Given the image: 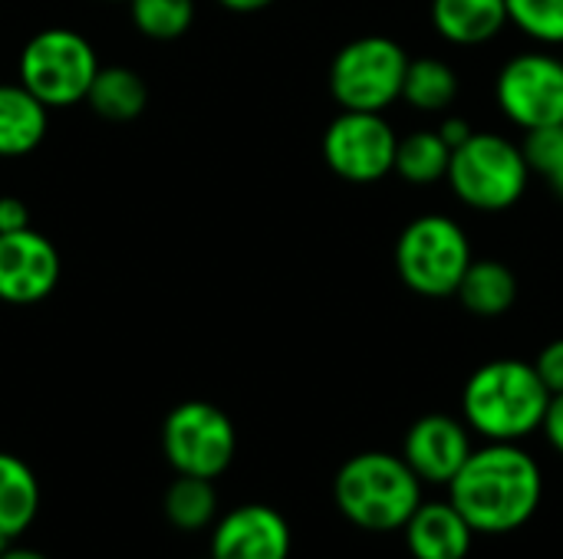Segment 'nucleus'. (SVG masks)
I'll use <instances>...</instances> for the list:
<instances>
[{
	"instance_id": "1",
	"label": "nucleus",
	"mask_w": 563,
	"mask_h": 559,
	"mask_svg": "<svg viewBox=\"0 0 563 559\" xmlns=\"http://www.w3.org/2000/svg\"><path fill=\"white\" fill-rule=\"evenodd\" d=\"M544 497V474L518 441L475 448L449 481V501L475 534H511L525 527Z\"/></svg>"
},
{
	"instance_id": "2",
	"label": "nucleus",
	"mask_w": 563,
	"mask_h": 559,
	"mask_svg": "<svg viewBox=\"0 0 563 559\" xmlns=\"http://www.w3.org/2000/svg\"><path fill=\"white\" fill-rule=\"evenodd\" d=\"M551 392L534 362L492 359L462 389V418L485 441H521L544 425Z\"/></svg>"
},
{
	"instance_id": "3",
	"label": "nucleus",
	"mask_w": 563,
	"mask_h": 559,
	"mask_svg": "<svg viewBox=\"0 0 563 559\" xmlns=\"http://www.w3.org/2000/svg\"><path fill=\"white\" fill-rule=\"evenodd\" d=\"M340 514L373 534L402 530L422 504V481L402 455L363 451L343 461L333 478Z\"/></svg>"
},
{
	"instance_id": "4",
	"label": "nucleus",
	"mask_w": 563,
	"mask_h": 559,
	"mask_svg": "<svg viewBox=\"0 0 563 559\" xmlns=\"http://www.w3.org/2000/svg\"><path fill=\"white\" fill-rule=\"evenodd\" d=\"M531 178L534 175L521 142L501 132L475 128L468 142L452 148L445 185L465 208L482 214H501L525 198Z\"/></svg>"
},
{
	"instance_id": "5",
	"label": "nucleus",
	"mask_w": 563,
	"mask_h": 559,
	"mask_svg": "<svg viewBox=\"0 0 563 559\" xmlns=\"http://www.w3.org/2000/svg\"><path fill=\"white\" fill-rule=\"evenodd\" d=\"M472 260L475 254H472L468 231L442 211L412 217L399 231L396 250H393L399 280L416 297H426V300L455 297Z\"/></svg>"
},
{
	"instance_id": "6",
	"label": "nucleus",
	"mask_w": 563,
	"mask_h": 559,
	"mask_svg": "<svg viewBox=\"0 0 563 559\" xmlns=\"http://www.w3.org/2000/svg\"><path fill=\"white\" fill-rule=\"evenodd\" d=\"M99 69L96 46L73 26L36 30L16 56V79L49 109L86 102Z\"/></svg>"
},
{
	"instance_id": "7",
	"label": "nucleus",
	"mask_w": 563,
	"mask_h": 559,
	"mask_svg": "<svg viewBox=\"0 0 563 559\" xmlns=\"http://www.w3.org/2000/svg\"><path fill=\"white\" fill-rule=\"evenodd\" d=\"M409 53L399 40L386 33H366L336 49L330 63V96L340 109L353 112H386L402 99V82L409 69Z\"/></svg>"
},
{
	"instance_id": "8",
	"label": "nucleus",
	"mask_w": 563,
	"mask_h": 559,
	"mask_svg": "<svg viewBox=\"0 0 563 559\" xmlns=\"http://www.w3.org/2000/svg\"><path fill=\"white\" fill-rule=\"evenodd\" d=\"M162 451L175 474L214 481L238 455V432L228 412L205 399H188L165 415Z\"/></svg>"
},
{
	"instance_id": "9",
	"label": "nucleus",
	"mask_w": 563,
	"mask_h": 559,
	"mask_svg": "<svg viewBox=\"0 0 563 559\" xmlns=\"http://www.w3.org/2000/svg\"><path fill=\"white\" fill-rule=\"evenodd\" d=\"M495 102L525 135L563 125V56L548 46L515 53L495 76Z\"/></svg>"
},
{
	"instance_id": "10",
	"label": "nucleus",
	"mask_w": 563,
	"mask_h": 559,
	"mask_svg": "<svg viewBox=\"0 0 563 559\" xmlns=\"http://www.w3.org/2000/svg\"><path fill=\"white\" fill-rule=\"evenodd\" d=\"M399 132L383 112L340 109L323 128V161L350 185H376L396 168Z\"/></svg>"
},
{
	"instance_id": "11",
	"label": "nucleus",
	"mask_w": 563,
	"mask_h": 559,
	"mask_svg": "<svg viewBox=\"0 0 563 559\" xmlns=\"http://www.w3.org/2000/svg\"><path fill=\"white\" fill-rule=\"evenodd\" d=\"M63 260L56 244L36 227L0 234V303L36 306L59 287Z\"/></svg>"
},
{
	"instance_id": "12",
	"label": "nucleus",
	"mask_w": 563,
	"mask_h": 559,
	"mask_svg": "<svg viewBox=\"0 0 563 559\" xmlns=\"http://www.w3.org/2000/svg\"><path fill=\"white\" fill-rule=\"evenodd\" d=\"M472 428L455 415H422L409 425L402 438V458L419 474V481L445 484L462 471L472 455Z\"/></svg>"
},
{
	"instance_id": "13",
	"label": "nucleus",
	"mask_w": 563,
	"mask_h": 559,
	"mask_svg": "<svg viewBox=\"0 0 563 559\" xmlns=\"http://www.w3.org/2000/svg\"><path fill=\"white\" fill-rule=\"evenodd\" d=\"M211 559H290V524L267 504H241L214 521Z\"/></svg>"
},
{
	"instance_id": "14",
	"label": "nucleus",
	"mask_w": 563,
	"mask_h": 559,
	"mask_svg": "<svg viewBox=\"0 0 563 559\" xmlns=\"http://www.w3.org/2000/svg\"><path fill=\"white\" fill-rule=\"evenodd\" d=\"M402 530L406 547L416 559H465L475 540L472 524L459 514L452 501L419 504Z\"/></svg>"
},
{
	"instance_id": "15",
	"label": "nucleus",
	"mask_w": 563,
	"mask_h": 559,
	"mask_svg": "<svg viewBox=\"0 0 563 559\" xmlns=\"http://www.w3.org/2000/svg\"><path fill=\"white\" fill-rule=\"evenodd\" d=\"M429 16L432 30L462 49L485 46L511 26L505 0H432Z\"/></svg>"
},
{
	"instance_id": "16",
	"label": "nucleus",
	"mask_w": 563,
	"mask_h": 559,
	"mask_svg": "<svg viewBox=\"0 0 563 559\" xmlns=\"http://www.w3.org/2000/svg\"><path fill=\"white\" fill-rule=\"evenodd\" d=\"M49 105H43L20 79L0 82V158H23L49 135Z\"/></svg>"
},
{
	"instance_id": "17",
	"label": "nucleus",
	"mask_w": 563,
	"mask_h": 559,
	"mask_svg": "<svg viewBox=\"0 0 563 559\" xmlns=\"http://www.w3.org/2000/svg\"><path fill=\"white\" fill-rule=\"evenodd\" d=\"M459 303L478 320H498L518 303V277L498 257H475L459 283Z\"/></svg>"
},
{
	"instance_id": "18",
	"label": "nucleus",
	"mask_w": 563,
	"mask_h": 559,
	"mask_svg": "<svg viewBox=\"0 0 563 559\" xmlns=\"http://www.w3.org/2000/svg\"><path fill=\"white\" fill-rule=\"evenodd\" d=\"M40 514V481L33 468L10 455L0 451V534L7 540L23 537Z\"/></svg>"
},
{
	"instance_id": "19",
	"label": "nucleus",
	"mask_w": 563,
	"mask_h": 559,
	"mask_svg": "<svg viewBox=\"0 0 563 559\" xmlns=\"http://www.w3.org/2000/svg\"><path fill=\"white\" fill-rule=\"evenodd\" d=\"M462 79L452 63L439 56H412L402 82V102L422 115H442L455 105Z\"/></svg>"
},
{
	"instance_id": "20",
	"label": "nucleus",
	"mask_w": 563,
	"mask_h": 559,
	"mask_svg": "<svg viewBox=\"0 0 563 559\" xmlns=\"http://www.w3.org/2000/svg\"><path fill=\"white\" fill-rule=\"evenodd\" d=\"M86 105L106 122H132L148 105V86L129 66H102L86 92Z\"/></svg>"
},
{
	"instance_id": "21",
	"label": "nucleus",
	"mask_w": 563,
	"mask_h": 559,
	"mask_svg": "<svg viewBox=\"0 0 563 559\" xmlns=\"http://www.w3.org/2000/svg\"><path fill=\"white\" fill-rule=\"evenodd\" d=\"M449 161H452V148L445 145L439 128H416L409 135H399L393 175H399L406 185L429 188L445 181Z\"/></svg>"
},
{
	"instance_id": "22",
	"label": "nucleus",
	"mask_w": 563,
	"mask_h": 559,
	"mask_svg": "<svg viewBox=\"0 0 563 559\" xmlns=\"http://www.w3.org/2000/svg\"><path fill=\"white\" fill-rule=\"evenodd\" d=\"M165 517L175 530H185V534L214 527V521H218L214 481L175 474V481L165 491Z\"/></svg>"
},
{
	"instance_id": "23",
	"label": "nucleus",
	"mask_w": 563,
	"mask_h": 559,
	"mask_svg": "<svg viewBox=\"0 0 563 559\" xmlns=\"http://www.w3.org/2000/svg\"><path fill=\"white\" fill-rule=\"evenodd\" d=\"M132 26L155 43L181 40L195 23V0H129Z\"/></svg>"
},
{
	"instance_id": "24",
	"label": "nucleus",
	"mask_w": 563,
	"mask_h": 559,
	"mask_svg": "<svg viewBox=\"0 0 563 559\" xmlns=\"http://www.w3.org/2000/svg\"><path fill=\"white\" fill-rule=\"evenodd\" d=\"M511 26L538 46H563V0H505Z\"/></svg>"
},
{
	"instance_id": "25",
	"label": "nucleus",
	"mask_w": 563,
	"mask_h": 559,
	"mask_svg": "<svg viewBox=\"0 0 563 559\" xmlns=\"http://www.w3.org/2000/svg\"><path fill=\"white\" fill-rule=\"evenodd\" d=\"M521 145H525L531 175H538L563 201V125L528 132Z\"/></svg>"
},
{
	"instance_id": "26",
	"label": "nucleus",
	"mask_w": 563,
	"mask_h": 559,
	"mask_svg": "<svg viewBox=\"0 0 563 559\" xmlns=\"http://www.w3.org/2000/svg\"><path fill=\"white\" fill-rule=\"evenodd\" d=\"M534 369L541 376V382L548 385L551 395H561L563 392V336L561 339H551L548 346H541L538 359H534Z\"/></svg>"
},
{
	"instance_id": "27",
	"label": "nucleus",
	"mask_w": 563,
	"mask_h": 559,
	"mask_svg": "<svg viewBox=\"0 0 563 559\" xmlns=\"http://www.w3.org/2000/svg\"><path fill=\"white\" fill-rule=\"evenodd\" d=\"M23 227H33L26 201L16 198V194H0V234L23 231Z\"/></svg>"
},
{
	"instance_id": "28",
	"label": "nucleus",
	"mask_w": 563,
	"mask_h": 559,
	"mask_svg": "<svg viewBox=\"0 0 563 559\" xmlns=\"http://www.w3.org/2000/svg\"><path fill=\"white\" fill-rule=\"evenodd\" d=\"M541 432L551 441V448L558 455H563V392L561 395H551V405H548V415H544Z\"/></svg>"
},
{
	"instance_id": "29",
	"label": "nucleus",
	"mask_w": 563,
	"mask_h": 559,
	"mask_svg": "<svg viewBox=\"0 0 563 559\" xmlns=\"http://www.w3.org/2000/svg\"><path fill=\"white\" fill-rule=\"evenodd\" d=\"M435 128H439V135L445 138V145H449V148H459V145H462V142H468V135L475 132V128H472V122H468V119H462V115H445Z\"/></svg>"
},
{
	"instance_id": "30",
	"label": "nucleus",
	"mask_w": 563,
	"mask_h": 559,
	"mask_svg": "<svg viewBox=\"0 0 563 559\" xmlns=\"http://www.w3.org/2000/svg\"><path fill=\"white\" fill-rule=\"evenodd\" d=\"M218 3L224 10H231V13H257V10H267L277 0H218Z\"/></svg>"
},
{
	"instance_id": "31",
	"label": "nucleus",
	"mask_w": 563,
	"mask_h": 559,
	"mask_svg": "<svg viewBox=\"0 0 563 559\" xmlns=\"http://www.w3.org/2000/svg\"><path fill=\"white\" fill-rule=\"evenodd\" d=\"M0 559H49V557H43L40 550H30V547H7L3 554H0Z\"/></svg>"
},
{
	"instance_id": "32",
	"label": "nucleus",
	"mask_w": 563,
	"mask_h": 559,
	"mask_svg": "<svg viewBox=\"0 0 563 559\" xmlns=\"http://www.w3.org/2000/svg\"><path fill=\"white\" fill-rule=\"evenodd\" d=\"M10 544H13V540H7V537H3V534H0V554H3V550H7V547H10Z\"/></svg>"
},
{
	"instance_id": "33",
	"label": "nucleus",
	"mask_w": 563,
	"mask_h": 559,
	"mask_svg": "<svg viewBox=\"0 0 563 559\" xmlns=\"http://www.w3.org/2000/svg\"><path fill=\"white\" fill-rule=\"evenodd\" d=\"M102 3H129V0H102Z\"/></svg>"
},
{
	"instance_id": "34",
	"label": "nucleus",
	"mask_w": 563,
	"mask_h": 559,
	"mask_svg": "<svg viewBox=\"0 0 563 559\" xmlns=\"http://www.w3.org/2000/svg\"><path fill=\"white\" fill-rule=\"evenodd\" d=\"M205 559H211V557H205Z\"/></svg>"
}]
</instances>
